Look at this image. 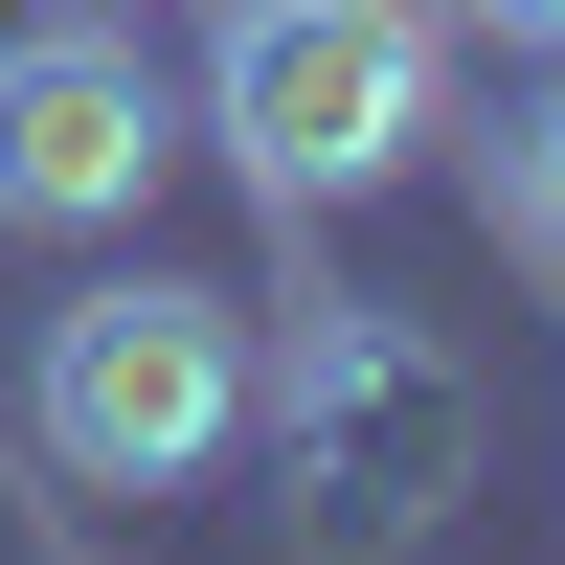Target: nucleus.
<instances>
[{"label": "nucleus", "mask_w": 565, "mask_h": 565, "mask_svg": "<svg viewBox=\"0 0 565 565\" xmlns=\"http://www.w3.org/2000/svg\"><path fill=\"white\" fill-rule=\"evenodd\" d=\"M204 136H226V181H249L271 226L385 204L452 136V23L430 0H226L204 23Z\"/></svg>", "instance_id": "nucleus-1"}, {"label": "nucleus", "mask_w": 565, "mask_h": 565, "mask_svg": "<svg viewBox=\"0 0 565 565\" xmlns=\"http://www.w3.org/2000/svg\"><path fill=\"white\" fill-rule=\"evenodd\" d=\"M23 430L68 498H181L249 452V295H204V271H90V295H45L23 340Z\"/></svg>", "instance_id": "nucleus-2"}, {"label": "nucleus", "mask_w": 565, "mask_h": 565, "mask_svg": "<svg viewBox=\"0 0 565 565\" xmlns=\"http://www.w3.org/2000/svg\"><path fill=\"white\" fill-rule=\"evenodd\" d=\"M249 407H271V452H295V543H340V565H407L452 521V476H476V385H452V340L385 317V295H317L295 340L249 362Z\"/></svg>", "instance_id": "nucleus-3"}, {"label": "nucleus", "mask_w": 565, "mask_h": 565, "mask_svg": "<svg viewBox=\"0 0 565 565\" xmlns=\"http://www.w3.org/2000/svg\"><path fill=\"white\" fill-rule=\"evenodd\" d=\"M181 136L204 114H181V90L136 68V23H90V0L0 45V226H136Z\"/></svg>", "instance_id": "nucleus-4"}, {"label": "nucleus", "mask_w": 565, "mask_h": 565, "mask_svg": "<svg viewBox=\"0 0 565 565\" xmlns=\"http://www.w3.org/2000/svg\"><path fill=\"white\" fill-rule=\"evenodd\" d=\"M498 249L565 295V45H543V90H521V114H498Z\"/></svg>", "instance_id": "nucleus-5"}, {"label": "nucleus", "mask_w": 565, "mask_h": 565, "mask_svg": "<svg viewBox=\"0 0 565 565\" xmlns=\"http://www.w3.org/2000/svg\"><path fill=\"white\" fill-rule=\"evenodd\" d=\"M452 23H498V45H565V0H452Z\"/></svg>", "instance_id": "nucleus-6"}, {"label": "nucleus", "mask_w": 565, "mask_h": 565, "mask_svg": "<svg viewBox=\"0 0 565 565\" xmlns=\"http://www.w3.org/2000/svg\"><path fill=\"white\" fill-rule=\"evenodd\" d=\"M90 23H136V0H90Z\"/></svg>", "instance_id": "nucleus-7"}]
</instances>
